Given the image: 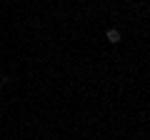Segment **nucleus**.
<instances>
[{"label":"nucleus","instance_id":"nucleus-1","mask_svg":"<svg viewBox=\"0 0 150 140\" xmlns=\"http://www.w3.org/2000/svg\"><path fill=\"white\" fill-rule=\"evenodd\" d=\"M108 40H110V43H120V33L115 30V28H110V30H108Z\"/></svg>","mask_w":150,"mask_h":140}]
</instances>
